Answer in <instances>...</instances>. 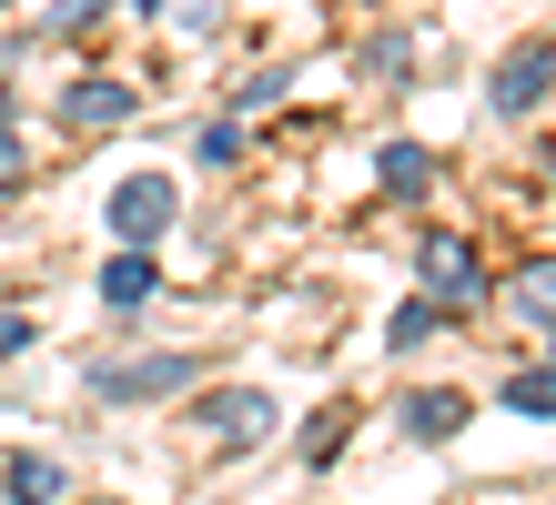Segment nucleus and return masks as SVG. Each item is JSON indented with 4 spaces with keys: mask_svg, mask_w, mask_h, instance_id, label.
I'll use <instances>...</instances> for the list:
<instances>
[{
    "mask_svg": "<svg viewBox=\"0 0 556 505\" xmlns=\"http://www.w3.org/2000/svg\"><path fill=\"white\" fill-rule=\"evenodd\" d=\"M81 384L102 394V404H173V394L203 384V354H132V364H91Z\"/></svg>",
    "mask_w": 556,
    "mask_h": 505,
    "instance_id": "obj_1",
    "label": "nucleus"
},
{
    "mask_svg": "<svg viewBox=\"0 0 556 505\" xmlns=\"http://www.w3.org/2000/svg\"><path fill=\"white\" fill-rule=\"evenodd\" d=\"M173 213H182V192L162 182V173H122L112 202H102V223L122 232V253H152L162 232H173Z\"/></svg>",
    "mask_w": 556,
    "mask_h": 505,
    "instance_id": "obj_2",
    "label": "nucleus"
},
{
    "mask_svg": "<svg viewBox=\"0 0 556 505\" xmlns=\"http://www.w3.org/2000/svg\"><path fill=\"white\" fill-rule=\"evenodd\" d=\"M415 274H425V303H445V314H476V303H485V274H476V243H466V232H425V243H415Z\"/></svg>",
    "mask_w": 556,
    "mask_h": 505,
    "instance_id": "obj_3",
    "label": "nucleus"
},
{
    "mask_svg": "<svg viewBox=\"0 0 556 505\" xmlns=\"http://www.w3.org/2000/svg\"><path fill=\"white\" fill-rule=\"evenodd\" d=\"M546 91H556L546 41H516V51L496 61V81H485V112H496V122H527V112H546Z\"/></svg>",
    "mask_w": 556,
    "mask_h": 505,
    "instance_id": "obj_4",
    "label": "nucleus"
},
{
    "mask_svg": "<svg viewBox=\"0 0 556 505\" xmlns=\"http://www.w3.org/2000/svg\"><path fill=\"white\" fill-rule=\"evenodd\" d=\"M192 425H203L213 434V445H264V434H274V394L264 384H223V394H203V404H192Z\"/></svg>",
    "mask_w": 556,
    "mask_h": 505,
    "instance_id": "obj_5",
    "label": "nucleus"
},
{
    "mask_svg": "<svg viewBox=\"0 0 556 505\" xmlns=\"http://www.w3.org/2000/svg\"><path fill=\"white\" fill-rule=\"evenodd\" d=\"M132 122V81H112V72H91L61 91V131H122Z\"/></svg>",
    "mask_w": 556,
    "mask_h": 505,
    "instance_id": "obj_6",
    "label": "nucleus"
},
{
    "mask_svg": "<svg viewBox=\"0 0 556 505\" xmlns=\"http://www.w3.org/2000/svg\"><path fill=\"white\" fill-rule=\"evenodd\" d=\"M395 425L415 434V445H455V434H466V394H455V384H415L395 404Z\"/></svg>",
    "mask_w": 556,
    "mask_h": 505,
    "instance_id": "obj_7",
    "label": "nucleus"
},
{
    "mask_svg": "<svg viewBox=\"0 0 556 505\" xmlns=\"http://www.w3.org/2000/svg\"><path fill=\"white\" fill-rule=\"evenodd\" d=\"M61 485H72L61 455H11V465H0V495H11V505H61Z\"/></svg>",
    "mask_w": 556,
    "mask_h": 505,
    "instance_id": "obj_8",
    "label": "nucleus"
},
{
    "mask_svg": "<svg viewBox=\"0 0 556 505\" xmlns=\"http://www.w3.org/2000/svg\"><path fill=\"white\" fill-rule=\"evenodd\" d=\"M162 293V263L152 253H112L102 263V303H112V314H132V303H152Z\"/></svg>",
    "mask_w": 556,
    "mask_h": 505,
    "instance_id": "obj_9",
    "label": "nucleus"
},
{
    "mask_svg": "<svg viewBox=\"0 0 556 505\" xmlns=\"http://www.w3.org/2000/svg\"><path fill=\"white\" fill-rule=\"evenodd\" d=\"M375 173H384V192H425V182H435V152H415V142H384V152H375Z\"/></svg>",
    "mask_w": 556,
    "mask_h": 505,
    "instance_id": "obj_10",
    "label": "nucleus"
},
{
    "mask_svg": "<svg viewBox=\"0 0 556 505\" xmlns=\"http://www.w3.org/2000/svg\"><path fill=\"white\" fill-rule=\"evenodd\" d=\"M506 415H556V364H527V375H506Z\"/></svg>",
    "mask_w": 556,
    "mask_h": 505,
    "instance_id": "obj_11",
    "label": "nucleus"
},
{
    "mask_svg": "<svg viewBox=\"0 0 556 505\" xmlns=\"http://www.w3.org/2000/svg\"><path fill=\"white\" fill-rule=\"evenodd\" d=\"M102 11H112V0H51V11H41V41H81Z\"/></svg>",
    "mask_w": 556,
    "mask_h": 505,
    "instance_id": "obj_12",
    "label": "nucleus"
},
{
    "mask_svg": "<svg viewBox=\"0 0 556 505\" xmlns=\"http://www.w3.org/2000/svg\"><path fill=\"white\" fill-rule=\"evenodd\" d=\"M435 324H445V303H395V324H384V344H395V354H415V344H425Z\"/></svg>",
    "mask_w": 556,
    "mask_h": 505,
    "instance_id": "obj_13",
    "label": "nucleus"
},
{
    "mask_svg": "<svg viewBox=\"0 0 556 505\" xmlns=\"http://www.w3.org/2000/svg\"><path fill=\"white\" fill-rule=\"evenodd\" d=\"M344 425H354L344 404H324V415L304 425V465H334V455H344Z\"/></svg>",
    "mask_w": 556,
    "mask_h": 505,
    "instance_id": "obj_14",
    "label": "nucleus"
},
{
    "mask_svg": "<svg viewBox=\"0 0 556 505\" xmlns=\"http://www.w3.org/2000/svg\"><path fill=\"white\" fill-rule=\"evenodd\" d=\"M192 152H203V162H233V152H243V122H233V112L203 122V131H192Z\"/></svg>",
    "mask_w": 556,
    "mask_h": 505,
    "instance_id": "obj_15",
    "label": "nucleus"
},
{
    "mask_svg": "<svg viewBox=\"0 0 556 505\" xmlns=\"http://www.w3.org/2000/svg\"><path fill=\"white\" fill-rule=\"evenodd\" d=\"M516 303H527V314H556V263H527V274H516Z\"/></svg>",
    "mask_w": 556,
    "mask_h": 505,
    "instance_id": "obj_16",
    "label": "nucleus"
},
{
    "mask_svg": "<svg viewBox=\"0 0 556 505\" xmlns=\"http://www.w3.org/2000/svg\"><path fill=\"white\" fill-rule=\"evenodd\" d=\"M283 91H293V72H253V81L233 91V112H264V101H283Z\"/></svg>",
    "mask_w": 556,
    "mask_h": 505,
    "instance_id": "obj_17",
    "label": "nucleus"
},
{
    "mask_svg": "<svg viewBox=\"0 0 556 505\" xmlns=\"http://www.w3.org/2000/svg\"><path fill=\"white\" fill-rule=\"evenodd\" d=\"M21 173H30V152H21V131H11V122H0V192H11Z\"/></svg>",
    "mask_w": 556,
    "mask_h": 505,
    "instance_id": "obj_18",
    "label": "nucleus"
},
{
    "mask_svg": "<svg viewBox=\"0 0 556 505\" xmlns=\"http://www.w3.org/2000/svg\"><path fill=\"white\" fill-rule=\"evenodd\" d=\"M0 354H30V314H0Z\"/></svg>",
    "mask_w": 556,
    "mask_h": 505,
    "instance_id": "obj_19",
    "label": "nucleus"
},
{
    "mask_svg": "<svg viewBox=\"0 0 556 505\" xmlns=\"http://www.w3.org/2000/svg\"><path fill=\"white\" fill-rule=\"evenodd\" d=\"M0 112H11V61H0Z\"/></svg>",
    "mask_w": 556,
    "mask_h": 505,
    "instance_id": "obj_20",
    "label": "nucleus"
},
{
    "mask_svg": "<svg viewBox=\"0 0 556 505\" xmlns=\"http://www.w3.org/2000/svg\"><path fill=\"white\" fill-rule=\"evenodd\" d=\"M546 364H556V344H546Z\"/></svg>",
    "mask_w": 556,
    "mask_h": 505,
    "instance_id": "obj_21",
    "label": "nucleus"
},
{
    "mask_svg": "<svg viewBox=\"0 0 556 505\" xmlns=\"http://www.w3.org/2000/svg\"><path fill=\"white\" fill-rule=\"evenodd\" d=\"M546 61H556V41H546Z\"/></svg>",
    "mask_w": 556,
    "mask_h": 505,
    "instance_id": "obj_22",
    "label": "nucleus"
}]
</instances>
